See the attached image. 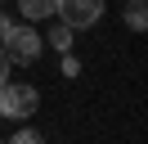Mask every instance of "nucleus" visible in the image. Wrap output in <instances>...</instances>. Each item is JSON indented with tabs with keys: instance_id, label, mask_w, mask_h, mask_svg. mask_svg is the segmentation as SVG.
<instances>
[{
	"instance_id": "39448f33",
	"label": "nucleus",
	"mask_w": 148,
	"mask_h": 144,
	"mask_svg": "<svg viewBox=\"0 0 148 144\" xmlns=\"http://www.w3.org/2000/svg\"><path fill=\"white\" fill-rule=\"evenodd\" d=\"M148 0H130V5H126V27H130V32H144V27H148Z\"/></svg>"
},
{
	"instance_id": "6e6552de",
	"label": "nucleus",
	"mask_w": 148,
	"mask_h": 144,
	"mask_svg": "<svg viewBox=\"0 0 148 144\" xmlns=\"http://www.w3.org/2000/svg\"><path fill=\"white\" fill-rule=\"evenodd\" d=\"M14 140H18V144H36V140H40V131H32V126H23V131L14 135Z\"/></svg>"
},
{
	"instance_id": "0eeeda50",
	"label": "nucleus",
	"mask_w": 148,
	"mask_h": 144,
	"mask_svg": "<svg viewBox=\"0 0 148 144\" xmlns=\"http://www.w3.org/2000/svg\"><path fill=\"white\" fill-rule=\"evenodd\" d=\"M63 72H67V77H76V72H81V63L72 59V50H63Z\"/></svg>"
},
{
	"instance_id": "9d476101",
	"label": "nucleus",
	"mask_w": 148,
	"mask_h": 144,
	"mask_svg": "<svg viewBox=\"0 0 148 144\" xmlns=\"http://www.w3.org/2000/svg\"><path fill=\"white\" fill-rule=\"evenodd\" d=\"M9 27H14V23H9V14L0 9V41H5V32H9Z\"/></svg>"
},
{
	"instance_id": "f03ea898",
	"label": "nucleus",
	"mask_w": 148,
	"mask_h": 144,
	"mask_svg": "<svg viewBox=\"0 0 148 144\" xmlns=\"http://www.w3.org/2000/svg\"><path fill=\"white\" fill-rule=\"evenodd\" d=\"M36 86H14V81H5L0 86V117H9V122H27V117H36Z\"/></svg>"
},
{
	"instance_id": "423d86ee",
	"label": "nucleus",
	"mask_w": 148,
	"mask_h": 144,
	"mask_svg": "<svg viewBox=\"0 0 148 144\" xmlns=\"http://www.w3.org/2000/svg\"><path fill=\"white\" fill-rule=\"evenodd\" d=\"M49 50H58V54L72 50V27H67V23H58L54 32H49Z\"/></svg>"
},
{
	"instance_id": "20e7f679",
	"label": "nucleus",
	"mask_w": 148,
	"mask_h": 144,
	"mask_svg": "<svg viewBox=\"0 0 148 144\" xmlns=\"http://www.w3.org/2000/svg\"><path fill=\"white\" fill-rule=\"evenodd\" d=\"M18 9H23L27 23H36V18H49V14H54V0H18Z\"/></svg>"
},
{
	"instance_id": "7ed1b4c3",
	"label": "nucleus",
	"mask_w": 148,
	"mask_h": 144,
	"mask_svg": "<svg viewBox=\"0 0 148 144\" xmlns=\"http://www.w3.org/2000/svg\"><path fill=\"white\" fill-rule=\"evenodd\" d=\"M54 14L63 18L67 27H94L103 18V0H54Z\"/></svg>"
},
{
	"instance_id": "f257e3e1",
	"label": "nucleus",
	"mask_w": 148,
	"mask_h": 144,
	"mask_svg": "<svg viewBox=\"0 0 148 144\" xmlns=\"http://www.w3.org/2000/svg\"><path fill=\"white\" fill-rule=\"evenodd\" d=\"M0 45H5L9 63H36V59H40V50H45V36H40L32 23H23V27H9Z\"/></svg>"
},
{
	"instance_id": "1a4fd4ad",
	"label": "nucleus",
	"mask_w": 148,
	"mask_h": 144,
	"mask_svg": "<svg viewBox=\"0 0 148 144\" xmlns=\"http://www.w3.org/2000/svg\"><path fill=\"white\" fill-rule=\"evenodd\" d=\"M9 68H14V63H9V54H5V45H0V86L9 81Z\"/></svg>"
}]
</instances>
